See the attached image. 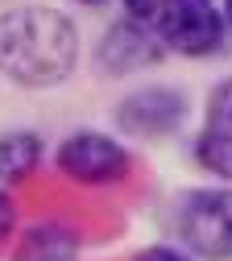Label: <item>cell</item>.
Here are the masks:
<instances>
[{
  "mask_svg": "<svg viewBox=\"0 0 232 261\" xmlns=\"http://www.w3.org/2000/svg\"><path fill=\"white\" fill-rule=\"evenodd\" d=\"M79 67V29L62 9L17 5L0 13V75L17 87H58Z\"/></svg>",
  "mask_w": 232,
  "mask_h": 261,
  "instance_id": "6da1fadb",
  "label": "cell"
},
{
  "mask_svg": "<svg viewBox=\"0 0 232 261\" xmlns=\"http://www.w3.org/2000/svg\"><path fill=\"white\" fill-rule=\"evenodd\" d=\"M174 232L199 261H232V182L183 191L174 203Z\"/></svg>",
  "mask_w": 232,
  "mask_h": 261,
  "instance_id": "7a4b0ae2",
  "label": "cell"
},
{
  "mask_svg": "<svg viewBox=\"0 0 232 261\" xmlns=\"http://www.w3.org/2000/svg\"><path fill=\"white\" fill-rule=\"evenodd\" d=\"M153 34L166 54L212 58L228 42V25L220 13V0H166L162 17L153 21Z\"/></svg>",
  "mask_w": 232,
  "mask_h": 261,
  "instance_id": "3957f363",
  "label": "cell"
},
{
  "mask_svg": "<svg viewBox=\"0 0 232 261\" xmlns=\"http://www.w3.org/2000/svg\"><path fill=\"white\" fill-rule=\"evenodd\" d=\"M54 166H58L62 178H71L79 187H112V182H124L128 178L133 153L112 133H99V128H75V133H66L58 141Z\"/></svg>",
  "mask_w": 232,
  "mask_h": 261,
  "instance_id": "277c9868",
  "label": "cell"
},
{
  "mask_svg": "<svg viewBox=\"0 0 232 261\" xmlns=\"http://www.w3.org/2000/svg\"><path fill=\"white\" fill-rule=\"evenodd\" d=\"M187 91L178 87H166V83H153V87H137L128 91L124 100L116 104L112 120L124 137H141V141H158V137H174L178 128L187 124Z\"/></svg>",
  "mask_w": 232,
  "mask_h": 261,
  "instance_id": "5b68a950",
  "label": "cell"
},
{
  "mask_svg": "<svg viewBox=\"0 0 232 261\" xmlns=\"http://www.w3.org/2000/svg\"><path fill=\"white\" fill-rule=\"evenodd\" d=\"M162 54L166 50H162V42L153 34V25L120 17V21H112L104 34H99V42H95V67L104 75H112V79H120V75H137V71L158 67Z\"/></svg>",
  "mask_w": 232,
  "mask_h": 261,
  "instance_id": "8992f818",
  "label": "cell"
},
{
  "mask_svg": "<svg viewBox=\"0 0 232 261\" xmlns=\"http://www.w3.org/2000/svg\"><path fill=\"white\" fill-rule=\"evenodd\" d=\"M195 166L216 182H232V79H220L208 91L203 124L195 133Z\"/></svg>",
  "mask_w": 232,
  "mask_h": 261,
  "instance_id": "52a82bcc",
  "label": "cell"
},
{
  "mask_svg": "<svg viewBox=\"0 0 232 261\" xmlns=\"http://www.w3.org/2000/svg\"><path fill=\"white\" fill-rule=\"evenodd\" d=\"M79 232L62 220H42V224H29L21 241H17V253L13 261H79Z\"/></svg>",
  "mask_w": 232,
  "mask_h": 261,
  "instance_id": "ba28073f",
  "label": "cell"
},
{
  "mask_svg": "<svg viewBox=\"0 0 232 261\" xmlns=\"http://www.w3.org/2000/svg\"><path fill=\"white\" fill-rule=\"evenodd\" d=\"M46 145L33 128H9L0 133V187H17L42 166Z\"/></svg>",
  "mask_w": 232,
  "mask_h": 261,
  "instance_id": "9c48e42d",
  "label": "cell"
},
{
  "mask_svg": "<svg viewBox=\"0 0 232 261\" xmlns=\"http://www.w3.org/2000/svg\"><path fill=\"white\" fill-rule=\"evenodd\" d=\"M120 9L128 21H141V25H153L166 9V0H120Z\"/></svg>",
  "mask_w": 232,
  "mask_h": 261,
  "instance_id": "30bf717a",
  "label": "cell"
},
{
  "mask_svg": "<svg viewBox=\"0 0 232 261\" xmlns=\"http://www.w3.org/2000/svg\"><path fill=\"white\" fill-rule=\"evenodd\" d=\"M133 261H195L183 245H145Z\"/></svg>",
  "mask_w": 232,
  "mask_h": 261,
  "instance_id": "8fae6325",
  "label": "cell"
},
{
  "mask_svg": "<svg viewBox=\"0 0 232 261\" xmlns=\"http://www.w3.org/2000/svg\"><path fill=\"white\" fill-rule=\"evenodd\" d=\"M13 228H17V203H13V195L0 187V245L13 237Z\"/></svg>",
  "mask_w": 232,
  "mask_h": 261,
  "instance_id": "7c38bea8",
  "label": "cell"
},
{
  "mask_svg": "<svg viewBox=\"0 0 232 261\" xmlns=\"http://www.w3.org/2000/svg\"><path fill=\"white\" fill-rule=\"evenodd\" d=\"M220 13H224V25H228V34H232V0H220Z\"/></svg>",
  "mask_w": 232,
  "mask_h": 261,
  "instance_id": "4fadbf2b",
  "label": "cell"
},
{
  "mask_svg": "<svg viewBox=\"0 0 232 261\" xmlns=\"http://www.w3.org/2000/svg\"><path fill=\"white\" fill-rule=\"evenodd\" d=\"M75 5H83V9H95V5H104V0H75Z\"/></svg>",
  "mask_w": 232,
  "mask_h": 261,
  "instance_id": "5bb4252c",
  "label": "cell"
}]
</instances>
